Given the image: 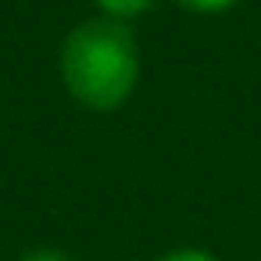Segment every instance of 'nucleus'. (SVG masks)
<instances>
[{
    "label": "nucleus",
    "mask_w": 261,
    "mask_h": 261,
    "mask_svg": "<svg viewBox=\"0 0 261 261\" xmlns=\"http://www.w3.org/2000/svg\"><path fill=\"white\" fill-rule=\"evenodd\" d=\"M61 79L90 111L122 108L140 79V43L133 29L104 15L75 25L61 47Z\"/></svg>",
    "instance_id": "1"
},
{
    "label": "nucleus",
    "mask_w": 261,
    "mask_h": 261,
    "mask_svg": "<svg viewBox=\"0 0 261 261\" xmlns=\"http://www.w3.org/2000/svg\"><path fill=\"white\" fill-rule=\"evenodd\" d=\"M97 8L104 11V18H115V22H129V18H140L154 8V0H97Z\"/></svg>",
    "instance_id": "2"
},
{
    "label": "nucleus",
    "mask_w": 261,
    "mask_h": 261,
    "mask_svg": "<svg viewBox=\"0 0 261 261\" xmlns=\"http://www.w3.org/2000/svg\"><path fill=\"white\" fill-rule=\"evenodd\" d=\"M175 4L186 11H197V15H222V11L236 8L240 0H175Z\"/></svg>",
    "instance_id": "3"
},
{
    "label": "nucleus",
    "mask_w": 261,
    "mask_h": 261,
    "mask_svg": "<svg viewBox=\"0 0 261 261\" xmlns=\"http://www.w3.org/2000/svg\"><path fill=\"white\" fill-rule=\"evenodd\" d=\"M158 261H218L211 250H200V247H179V250H168L161 254Z\"/></svg>",
    "instance_id": "4"
},
{
    "label": "nucleus",
    "mask_w": 261,
    "mask_h": 261,
    "mask_svg": "<svg viewBox=\"0 0 261 261\" xmlns=\"http://www.w3.org/2000/svg\"><path fill=\"white\" fill-rule=\"evenodd\" d=\"M22 261H72V257L61 254V250H33V254H25Z\"/></svg>",
    "instance_id": "5"
}]
</instances>
